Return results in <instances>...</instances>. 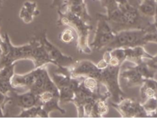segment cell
Listing matches in <instances>:
<instances>
[{
    "label": "cell",
    "mask_w": 157,
    "mask_h": 118,
    "mask_svg": "<svg viewBox=\"0 0 157 118\" xmlns=\"http://www.w3.org/2000/svg\"><path fill=\"white\" fill-rule=\"evenodd\" d=\"M2 0H0V9L2 7Z\"/></svg>",
    "instance_id": "484cf974"
},
{
    "label": "cell",
    "mask_w": 157,
    "mask_h": 118,
    "mask_svg": "<svg viewBox=\"0 0 157 118\" xmlns=\"http://www.w3.org/2000/svg\"><path fill=\"white\" fill-rule=\"evenodd\" d=\"M133 67L145 79L154 78L155 74L156 73L148 67V65L144 61V59L135 64V65Z\"/></svg>",
    "instance_id": "ac0fdd59"
},
{
    "label": "cell",
    "mask_w": 157,
    "mask_h": 118,
    "mask_svg": "<svg viewBox=\"0 0 157 118\" xmlns=\"http://www.w3.org/2000/svg\"><path fill=\"white\" fill-rule=\"evenodd\" d=\"M0 21H1V19H0Z\"/></svg>",
    "instance_id": "83f0119b"
},
{
    "label": "cell",
    "mask_w": 157,
    "mask_h": 118,
    "mask_svg": "<svg viewBox=\"0 0 157 118\" xmlns=\"http://www.w3.org/2000/svg\"><path fill=\"white\" fill-rule=\"evenodd\" d=\"M15 90L16 89L13 88L11 84V81L0 79V92L8 95L9 93H11Z\"/></svg>",
    "instance_id": "7402d4cb"
},
{
    "label": "cell",
    "mask_w": 157,
    "mask_h": 118,
    "mask_svg": "<svg viewBox=\"0 0 157 118\" xmlns=\"http://www.w3.org/2000/svg\"><path fill=\"white\" fill-rule=\"evenodd\" d=\"M59 19L58 24L59 26H67L75 31L77 35V47L79 52L86 54L91 53V48L88 43L89 32L93 29L90 23L86 22L78 16L72 12L65 10L58 11Z\"/></svg>",
    "instance_id": "6da1fadb"
},
{
    "label": "cell",
    "mask_w": 157,
    "mask_h": 118,
    "mask_svg": "<svg viewBox=\"0 0 157 118\" xmlns=\"http://www.w3.org/2000/svg\"><path fill=\"white\" fill-rule=\"evenodd\" d=\"M75 32L69 27V28L65 29L63 30L60 35H59V39L61 42L65 43H72L75 39Z\"/></svg>",
    "instance_id": "44dd1931"
},
{
    "label": "cell",
    "mask_w": 157,
    "mask_h": 118,
    "mask_svg": "<svg viewBox=\"0 0 157 118\" xmlns=\"http://www.w3.org/2000/svg\"><path fill=\"white\" fill-rule=\"evenodd\" d=\"M0 51H1V47H0Z\"/></svg>",
    "instance_id": "4316f807"
},
{
    "label": "cell",
    "mask_w": 157,
    "mask_h": 118,
    "mask_svg": "<svg viewBox=\"0 0 157 118\" xmlns=\"http://www.w3.org/2000/svg\"><path fill=\"white\" fill-rule=\"evenodd\" d=\"M146 32V28L138 29H124L116 32L113 40L105 49L111 50L115 48L132 47L144 45L143 37Z\"/></svg>",
    "instance_id": "3957f363"
},
{
    "label": "cell",
    "mask_w": 157,
    "mask_h": 118,
    "mask_svg": "<svg viewBox=\"0 0 157 118\" xmlns=\"http://www.w3.org/2000/svg\"><path fill=\"white\" fill-rule=\"evenodd\" d=\"M106 100L107 98L102 97H98L96 99L92 109L91 117H102L108 112L109 108L106 103Z\"/></svg>",
    "instance_id": "2e32d148"
},
{
    "label": "cell",
    "mask_w": 157,
    "mask_h": 118,
    "mask_svg": "<svg viewBox=\"0 0 157 118\" xmlns=\"http://www.w3.org/2000/svg\"><path fill=\"white\" fill-rule=\"evenodd\" d=\"M143 40L145 45L151 42L157 43V29L153 23H151L146 27V32L144 35Z\"/></svg>",
    "instance_id": "d6986e66"
},
{
    "label": "cell",
    "mask_w": 157,
    "mask_h": 118,
    "mask_svg": "<svg viewBox=\"0 0 157 118\" xmlns=\"http://www.w3.org/2000/svg\"><path fill=\"white\" fill-rule=\"evenodd\" d=\"M65 10L72 12L86 22L90 23L91 21V17L88 12L85 0H67L65 9L63 12Z\"/></svg>",
    "instance_id": "9c48e42d"
},
{
    "label": "cell",
    "mask_w": 157,
    "mask_h": 118,
    "mask_svg": "<svg viewBox=\"0 0 157 118\" xmlns=\"http://www.w3.org/2000/svg\"><path fill=\"white\" fill-rule=\"evenodd\" d=\"M38 40L33 39L27 44L14 46L11 43L7 33L4 34L3 37L0 35V68L19 60H30L33 50Z\"/></svg>",
    "instance_id": "7a4b0ae2"
},
{
    "label": "cell",
    "mask_w": 157,
    "mask_h": 118,
    "mask_svg": "<svg viewBox=\"0 0 157 118\" xmlns=\"http://www.w3.org/2000/svg\"><path fill=\"white\" fill-rule=\"evenodd\" d=\"M30 60L33 61L34 68L47 65L48 64H53V62L50 58L44 46L39 40L33 50Z\"/></svg>",
    "instance_id": "ba28073f"
},
{
    "label": "cell",
    "mask_w": 157,
    "mask_h": 118,
    "mask_svg": "<svg viewBox=\"0 0 157 118\" xmlns=\"http://www.w3.org/2000/svg\"><path fill=\"white\" fill-rule=\"evenodd\" d=\"M38 68H34L31 72L25 74L15 73L11 79V84L15 89L26 87L30 88L33 84L37 74Z\"/></svg>",
    "instance_id": "30bf717a"
},
{
    "label": "cell",
    "mask_w": 157,
    "mask_h": 118,
    "mask_svg": "<svg viewBox=\"0 0 157 118\" xmlns=\"http://www.w3.org/2000/svg\"><path fill=\"white\" fill-rule=\"evenodd\" d=\"M37 7V4L35 2L27 1L23 3L19 17L25 23H30L33 21L34 18L39 14L40 12Z\"/></svg>",
    "instance_id": "4fadbf2b"
},
{
    "label": "cell",
    "mask_w": 157,
    "mask_h": 118,
    "mask_svg": "<svg viewBox=\"0 0 157 118\" xmlns=\"http://www.w3.org/2000/svg\"><path fill=\"white\" fill-rule=\"evenodd\" d=\"M120 77L126 80L128 87L140 86L145 78L137 71V70L132 67H128L126 69L120 73Z\"/></svg>",
    "instance_id": "7c38bea8"
},
{
    "label": "cell",
    "mask_w": 157,
    "mask_h": 118,
    "mask_svg": "<svg viewBox=\"0 0 157 118\" xmlns=\"http://www.w3.org/2000/svg\"><path fill=\"white\" fill-rule=\"evenodd\" d=\"M156 0H140L137 9L141 15L154 18L156 15Z\"/></svg>",
    "instance_id": "5bb4252c"
},
{
    "label": "cell",
    "mask_w": 157,
    "mask_h": 118,
    "mask_svg": "<svg viewBox=\"0 0 157 118\" xmlns=\"http://www.w3.org/2000/svg\"><path fill=\"white\" fill-rule=\"evenodd\" d=\"M17 117H48L42 109L41 105H37L28 109H22Z\"/></svg>",
    "instance_id": "9a60e30c"
},
{
    "label": "cell",
    "mask_w": 157,
    "mask_h": 118,
    "mask_svg": "<svg viewBox=\"0 0 157 118\" xmlns=\"http://www.w3.org/2000/svg\"><path fill=\"white\" fill-rule=\"evenodd\" d=\"M41 105L42 109L48 116H49V114L52 111L55 110L59 111V112H61L63 114H65L66 112V111L59 106V97H57L52 98L51 100L42 104Z\"/></svg>",
    "instance_id": "e0dca14e"
},
{
    "label": "cell",
    "mask_w": 157,
    "mask_h": 118,
    "mask_svg": "<svg viewBox=\"0 0 157 118\" xmlns=\"http://www.w3.org/2000/svg\"><path fill=\"white\" fill-rule=\"evenodd\" d=\"M16 62L7 65L0 68V79L11 81V79L15 74V67Z\"/></svg>",
    "instance_id": "ffe728a7"
},
{
    "label": "cell",
    "mask_w": 157,
    "mask_h": 118,
    "mask_svg": "<svg viewBox=\"0 0 157 118\" xmlns=\"http://www.w3.org/2000/svg\"><path fill=\"white\" fill-rule=\"evenodd\" d=\"M153 87L156 92V97L157 98V81L153 79Z\"/></svg>",
    "instance_id": "cb8c5ba5"
},
{
    "label": "cell",
    "mask_w": 157,
    "mask_h": 118,
    "mask_svg": "<svg viewBox=\"0 0 157 118\" xmlns=\"http://www.w3.org/2000/svg\"><path fill=\"white\" fill-rule=\"evenodd\" d=\"M5 117V114H4V109L0 106V117Z\"/></svg>",
    "instance_id": "d4e9b609"
},
{
    "label": "cell",
    "mask_w": 157,
    "mask_h": 118,
    "mask_svg": "<svg viewBox=\"0 0 157 118\" xmlns=\"http://www.w3.org/2000/svg\"><path fill=\"white\" fill-rule=\"evenodd\" d=\"M39 40L44 46L53 65L58 67H67L74 62L72 57L64 54L56 46L48 40L45 32L40 37Z\"/></svg>",
    "instance_id": "52a82bcc"
},
{
    "label": "cell",
    "mask_w": 157,
    "mask_h": 118,
    "mask_svg": "<svg viewBox=\"0 0 157 118\" xmlns=\"http://www.w3.org/2000/svg\"><path fill=\"white\" fill-rule=\"evenodd\" d=\"M113 107L116 109L122 117H148L142 103L131 98H123L118 103H113Z\"/></svg>",
    "instance_id": "8992f818"
},
{
    "label": "cell",
    "mask_w": 157,
    "mask_h": 118,
    "mask_svg": "<svg viewBox=\"0 0 157 118\" xmlns=\"http://www.w3.org/2000/svg\"><path fill=\"white\" fill-rule=\"evenodd\" d=\"M12 100V97L9 96V95L0 92V106L3 109H4L6 105L9 103L11 102Z\"/></svg>",
    "instance_id": "603a6c76"
},
{
    "label": "cell",
    "mask_w": 157,
    "mask_h": 118,
    "mask_svg": "<svg viewBox=\"0 0 157 118\" xmlns=\"http://www.w3.org/2000/svg\"><path fill=\"white\" fill-rule=\"evenodd\" d=\"M15 102L21 109H28L39 105L37 95L30 90L22 94H17L15 90L12 92Z\"/></svg>",
    "instance_id": "8fae6325"
},
{
    "label": "cell",
    "mask_w": 157,
    "mask_h": 118,
    "mask_svg": "<svg viewBox=\"0 0 157 118\" xmlns=\"http://www.w3.org/2000/svg\"><path fill=\"white\" fill-rule=\"evenodd\" d=\"M97 26L94 37L90 46L94 50H100L110 44L114 39L116 32L112 28L109 22L105 19L104 15L97 14Z\"/></svg>",
    "instance_id": "277c9868"
},
{
    "label": "cell",
    "mask_w": 157,
    "mask_h": 118,
    "mask_svg": "<svg viewBox=\"0 0 157 118\" xmlns=\"http://www.w3.org/2000/svg\"><path fill=\"white\" fill-rule=\"evenodd\" d=\"M120 66L107 65L102 69L101 78L99 82L104 84L109 90L113 103H118L124 98V94L119 84Z\"/></svg>",
    "instance_id": "5b68a950"
}]
</instances>
